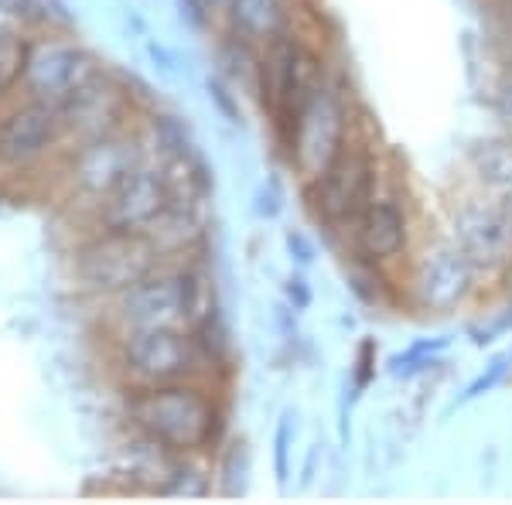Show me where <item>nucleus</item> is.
Returning a JSON list of instances; mask_svg holds the SVG:
<instances>
[{
    "label": "nucleus",
    "mask_w": 512,
    "mask_h": 505,
    "mask_svg": "<svg viewBox=\"0 0 512 505\" xmlns=\"http://www.w3.org/2000/svg\"><path fill=\"white\" fill-rule=\"evenodd\" d=\"M127 420L140 437H151L175 454H202L222 434L219 400L198 379L137 386L127 400Z\"/></svg>",
    "instance_id": "1"
},
{
    "label": "nucleus",
    "mask_w": 512,
    "mask_h": 505,
    "mask_svg": "<svg viewBox=\"0 0 512 505\" xmlns=\"http://www.w3.org/2000/svg\"><path fill=\"white\" fill-rule=\"evenodd\" d=\"M212 308V287L195 263L158 267L130 291L113 297V318L123 331L144 328H195Z\"/></svg>",
    "instance_id": "2"
},
{
    "label": "nucleus",
    "mask_w": 512,
    "mask_h": 505,
    "mask_svg": "<svg viewBox=\"0 0 512 505\" xmlns=\"http://www.w3.org/2000/svg\"><path fill=\"white\" fill-rule=\"evenodd\" d=\"M359 123L362 113L352 103V86L342 72L325 69V76L315 86V93L308 96V103L301 106L291 134L284 140V151L304 185L315 181L335 161Z\"/></svg>",
    "instance_id": "3"
},
{
    "label": "nucleus",
    "mask_w": 512,
    "mask_h": 505,
    "mask_svg": "<svg viewBox=\"0 0 512 505\" xmlns=\"http://www.w3.org/2000/svg\"><path fill=\"white\" fill-rule=\"evenodd\" d=\"M379 185H383V168H379L373 140L359 123L335 161L315 181L304 185V198L321 226L338 236H349L355 219L376 198Z\"/></svg>",
    "instance_id": "4"
},
{
    "label": "nucleus",
    "mask_w": 512,
    "mask_h": 505,
    "mask_svg": "<svg viewBox=\"0 0 512 505\" xmlns=\"http://www.w3.org/2000/svg\"><path fill=\"white\" fill-rule=\"evenodd\" d=\"M400 277V294L414 311L451 314L472 301L482 273L451 236H434L414 246Z\"/></svg>",
    "instance_id": "5"
},
{
    "label": "nucleus",
    "mask_w": 512,
    "mask_h": 505,
    "mask_svg": "<svg viewBox=\"0 0 512 505\" xmlns=\"http://www.w3.org/2000/svg\"><path fill=\"white\" fill-rule=\"evenodd\" d=\"M120 369L130 386H168L181 379H202L205 359L192 328H144L123 331Z\"/></svg>",
    "instance_id": "6"
},
{
    "label": "nucleus",
    "mask_w": 512,
    "mask_h": 505,
    "mask_svg": "<svg viewBox=\"0 0 512 505\" xmlns=\"http://www.w3.org/2000/svg\"><path fill=\"white\" fill-rule=\"evenodd\" d=\"M345 239H349V250L355 260L400 273L417 246L414 212H410L407 192H400V185H379L376 198L355 219V226Z\"/></svg>",
    "instance_id": "7"
},
{
    "label": "nucleus",
    "mask_w": 512,
    "mask_h": 505,
    "mask_svg": "<svg viewBox=\"0 0 512 505\" xmlns=\"http://www.w3.org/2000/svg\"><path fill=\"white\" fill-rule=\"evenodd\" d=\"M164 256L147 233H99L89 246H82L76 277L89 294L117 297L164 267Z\"/></svg>",
    "instance_id": "8"
},
{
    "label": "nucleus",
    "mask_w": 512,
    "mask_h": 505,
    "mask_svg": "<svg viewBox=\"0 0 512 505\" xmlns=\"http://www.w3.org/2000/svg\"><path fill=\"white\" fill-rule=\"evenodd\" d=\"M99 72V62L76 41L41 38L24 48L21 86L28 99L48 106H62Z\"/></svg>",
    "instance_id": "9"
},
{
    "label": "nucleus",
    "mask_w": 512,
    "mask_h": 505,
    "mask_svg": "<svg viewBox=\"0 0 512 505\" xmlns=\"http://www.w3.org/2000/svg\"><path fill=\"white\" fill-rule=\"evenodd\" d=\"M147 161V147L140 137L130 134H106L96 140L79 144L76 157H72L69 168V188L79 202L86 205H103L117 188L123 185V178Z\"/></svg>",
    "instance_id": "10"
},
{
    "label": "nucleus",
    "mask_w": 512,
    "mask_h": 505,
    "mask_svg": "<svg viewBox=\"0 0 512 505\" xmlns=\"http://www.w3.org/2000/svg\"><path fill=\"white\" fill-rule=\"evenodd\" d=\"M451 239L468 253L478 273H506L512 263V236L499 198L475 188L451 205Z\"/></svg>",
    "instance_id": "11"
},
{
    "label": "nucleus",
    "mask_w": 512,
    "mask_h": 505,
    "mask_svg": "<svg viewBox=\"0 0 512 505\" xmlns=\"http://www.w3.org/2000/svg\"><path fill=\"white\" fill-rule=\"evenodd\" d=\"M65 137L59 106L24 99L0 117V171H28L45 161Z\"/></svg>",
    "instance_id": "12"
},
{
    "label": "nucleus",
    "mask_w": 512,
    "mask_h": 505,
    "mask_svg": "<svg viewBox=\"0 0 512 505\" xmlns=\"http://www.w3.org/2000/svg\"><path fill=\"white\" fill-rule=\"evenodd\" d=\"M171 205V181L164 164H137L123 185L99 205L103 233H147L151 222Z\"/></svg>",
    "instance_id": "13"
},
{
    "label": "nucleus",
    "mask_w": 512,
    "mask_h": 505,
    "mask_svg": "<svg viewBox=\"0 0 512 505\" xmlns=\"http://www.w3.org/2000/svg\"><path fill=\"white\" fill-rule=\"evenodd\" d=\"M130 117V96L113 79L96 72L69 103L62 106L65 134H76L79 144L106 134H120Z\"/></svg>",
    "instance_id": "14"
},
{
    "label": "nucleus",
    "mask_w": 512,
    "mask_h": 505,
    "mask_svg": "<svg viewBox=\"0 0 512 505\" xmlns=\"http://www.w3.org/2000/svg\"><path fill=\"white\" fill-rule=\"evenodd\" d=\"M226 18L236 38L250 41V45L263 48L267 41L284 35L291 28V11L287 0H229Z\"/></svg>",
    "instance_id": "15"
},
{
    "label": "nucleus",
    "mask_w": 512,
    "mask_h": 505,
    "mask_svg": "<svg viewBox=\"0 0 512 505\" xmlns=\"http://www.w3.org/2000/svg\"><path fill=\"white\" fill-rule=\"evenodd\" d=\"M468 171L482 192L502 195L512 188V137L499 134L489 140H478L468 151Z\"/></svg>",
    "instance_id": "16"
},
{
    "label": "nucleus",
    "mask_w": 512,
    "mask_h": 505,
    "mask_svg": "<svg viewBox=\"0 0 512 505\" xmlns=\"http://www.w3.org/2000/svg\"><path fill=\"white\" fill-rule=\"evenodd\" d=\"M345 277H349V287L355 291L362 304H369V308H393L396 301H400V291H396L393 284V273L390 270H379L373 263H362L352 256V267L345 270Z\"/></svg>",
    "instance_id": "17"
},
{
    "label": "nucleus",
    "mask_w": 512,
    "mask_h": 505,
    "mask_svg": "<svg viewBox=\"0 0 512 505\" xmlns=\"http://www.w3.org/2000/svg\"><path fill=\"white\" fill-rule=\"evenodd\" d=\"M448 349V338H424V342H414L407 352H396L390 359V372L400 379H410L417 372H424L427 366L437 362V352Z\"/></svg>",
    "instance_id": "18"
},
{
    "label": "nucleus",
    "mask_w": 512,
    "mask_h": 505,
    "mask_svg": "<svg viewBox=\"0 0 512 505\" xmlns=\"http://www.w3.org/2000/svg\"><path fill=\"white\" fill-rule=\"evenodd\" d=\"M294 413L287 410L277 424L274 434V471H277V482L280 488H287V475H291V441H294Z\"/></svg>",
    "instance_id": "19"
},
{
    "label": "nucleus",
    "mask_w": 512,
    "mask_h": 505,
    "mask_svg": "<svg viewBox=\"0 0 512 505\" xmlns=\"http://www.w3.org/2000/svg\"><path fill=\"white\" fill-rule=\"evenodd\" d=\"M509 362H512V355H495V359L485 366L482 376H475L472 383H468V389L461 393V400L458 403H472L478 400V396H485V393H492L495 386L506 379V372H509Z\"/></svg>",
    "instance_id": "20"
},
{
    "label": "nucleus",
    "mask_w": 512,
    "mask_h": 505,
    "mask_svg": "<svg viewBox=\"0 0 512 505\" xmlns=\"http://www.w3.org/2000/svg\"><path fill=\"white\" fill-rule=\"evenodd\" d=\"M492 110H495V120H499L502 134L512 137V59L506 62V69L499 72L492 86Z\"/></svg>",
    "instance_id": "21"
},
{
    "label": "nucleus",
    "mask_w": 512,
    "mask_h": 505,
    "mask_svg": "<svg viewBox=\"0 0 512 505\" xmlns=\"http://www.w3.org/2000/svg\"><path fill=\"white\" fill-rule=\"evenodd\" d=\"M287 250L297 256V263H301V267H308V263L315 260V246H311V239L304 236V233H291V236H287Z\"/></svg>",
    "instance_id": "22"
},
{
    "label": "nucleus",
    "mask_w": 512,
    "mask_h": 505,
    "mask_svg": "<svg viewBox=\"0 0 512 505\" xmlns=\"http://www.w3.org/2000/svg\"><path fill=\"white\" fill-rule=\"evenodd\" d=\"M287 297L294 301V308H297V311L308 308V304H311V291L304 287V277H297V273H294V277L287 280Z\"/></svg>",
    "instance_id": "23"
},
{
    "label": "nucleus",
    "mask_w": 512,
    "mask_h": 505,
    "mask_svg": "<svg viewBox=\"0 0 512 505\" xmlns=\"http://www.w3.org/2000/svg\"><path fill=\"white\" fill-rule=\"evenodd\" d=\"M256 212L267 215V219H274V215L280 212V185L277 181H270V195L260 192V205H256Z\"/></svg>",
    "instance_id": "24"
},
{
    "label": "nucleus",
    "mask_w": 512,
    "mask_h": 505,
    "mask_svg": "<svg viewBox=\"0 0 512 505\" xmlns=\"http://www.w3.org/2000/svg\"><path fill=\"white\" fill-rule=\"evenodd\" d=\"M147 52H151V59L161 65V72H164V76H175V59H171V55L164 52L161 45H154V41H151V45H147Z\"/></svg>",
    "instance_id": "25"
},
{
    "label": "nucleus",
    "mask_w": 512,
    "mask_h": 505,
    "mask_svg": "<svg viewBox=\"0 0 512 505\" xmlns=\"http://www.w3.org/2000/svg\"><path fill=\"white\" fill-rule=\"evenodd\" d=\"M495 198H499L502 219H506V229H509V236H512V188H509V192H502V195H495Z\"/></svg>",
    "instance_id": "26"
},
{
    "label": "nucleus",
    "mask_w": 512,
    "mask_h": 505,
    "mask_svg": "<svg viewBox=\"0 0 512 505\" xmlns=\"http://www.w3.org/2000/svg\"><path fill=\"white\" fill-rule=\"evenodd\" d=\"M226 4H229V0H205V7H209V11H226Z\"/></svg>",
    "instance_id": "27"
},
{
    "label": "nucleus",
    "mask_w": 512,
    "mask_h": 505,
    "mask_svg": "<svg viewBox=\"0 0 512 505\" xmlns=\"http://www.w3.org/2000/svg\"><path fill=\"white\" fill-rule=\"evenodd\" d=\"M506 14V41H509V52H512V11H502Z\"/></svg>",
    "instance_id": "28"
},
{
    "label": "nucleus",
    "mask_w": 512,
    "mask_h": 505,
    "mask_svg": "<svg viewBox=\"0 0 512 505\" xmlns=\"http://www.w3.org/2000/svg\"><path fill=\"white\" fill-rule=\"evenodd\" d=\"M495 7H499V11H512V0H495Z\"/></svg>",
    "instance_id": "29"
}]
</instances>
